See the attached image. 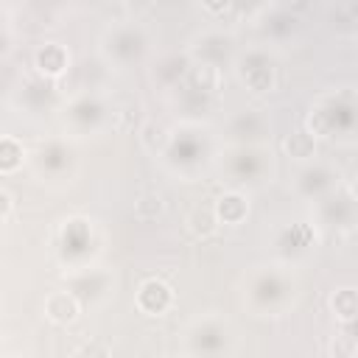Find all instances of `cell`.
<instances>
[{"mask_svg": "<svg viewBox=\"0 0 358 358\" xmlns=\"http://www.w3.org/2000/svg\"><path fill=\"white\" fill-rule=\"evenodd\" d=\"M213 210H215L218 221H224V224H238V221L246 218V213H249V201H246L241 193H224V196L215 201Z\"/></svg>", "mask_w": 358, "mask_h": 358, "instance_id": "3", "label": "cell"}, {"mask_svg": "<svg viewBox=\"0 0 358 358\" xmlns=\"http://www.w3.org/2000/svg\"><path fill=\"white\" fill-rule=\"evenodd\" d=\"M313 148H316V143H313V137H310L308 131H291V134L285 137V151H288L294 159H308V157H313Z\"/></svg>", "mask_w": 358, "mask_h": 358, "instance_id": "7", "label": "cell"}, {"mask_svg": "<svg viewBox=\"0 0 358 358\" xmlns=\"http://www.w3.org/2000/svg\"><path fill=\"white\" fill-rule=\"evenodd\" d=\"M355 341L347 336V333H338V336H333V341H330V352L336 355V358H352L355 355Z\"/></svg>", "mask_w": 358, "mask_h": 358, "instance_id": "11", "label": "cell"}, {"mask_svg": "<svg viewBox=\"0 0 358 358\" xmlns=\"http://www.w3.org/2000/svg\"><path fill=\"white\" fill-rule=\"evenodd\" d=\"M185 224H187V232H193L196 238H210V235L218 229V215H215V210H210V207H196V210L185 218Z\"/></svg>", "mask_w": 358, "mask_h": 358, "instance_id": "4", "label": "cell"}, {"mask_svg": "<svg viewBox=\"0 0 358 358\" xmlns=\"http://www.w3.org/2000/svg\"><path fill=\"white\" fill-rule=\"evenodd\" d=\"M11 210H14V199H11V193L3 187V190H0V218L8 221V218H11Z\"/></svg>", "mask_w": 358, "mask_h": 358, "instance_id": "13", "label": "cell"}, {"mask_svg": "<svg viewBox=\"0 0 358 358\" xmlns=\"http://www.w3.org/2000/svg\"><path fill=\"white\" fill-rule=\"evenodd\" d=\"M34 62H36V67H39L45 76H62V73L67 70L70 56H67V50H64L59 42H45V45L36 48Z\"/></svg>", "mask_w": 358, "mask_h": 358, "instance_id": "1", "label": "cell"}, {"mask_svg": "<svg viewBox=\"0 0 358 358\" xmlns=\"http://www.w3.org/2000/svg\"><path fill=\"white\" fill-rule=\"evenodd\" d=\"M350 193H352V196H355V201H358V176L350 182Z\"/></svg>", "mask_w": 358, "mask_h": 358, "instance_id": "14", "label": "cell"}, {"mask_svg": "<svg viewBox=\"0 0 358 358\" xmlns=\"http://www.w3.org/2000/svg\"><path fill=\"white\" fill-rule=\"evenodd\" d=\"M45 316L56 324H70L76 316H78V299L73 294H64V291H56L45 299Z\"/></svg>", "mask_w": 358, "mask_h": 358, "instance_id": "2", "label": "cell"}, {"mask_svg": "<svg viewBox=\"0 0 358 358\" xmlns=\"http://www.w3.org/2000/svg\"><path fill=\"white\" fill-rule=\"evenodd\" d=\"M190 81L199 90H215L218 81H221V76H218V67H213V64L204 62V64H193L190 67Z\"/></svg>", "mask_w": 358, "mask_h": 358, "instance_id": "9", "label": "cell"}, {"mask_svg": "<svg viewBox=\"0 0 358 358\" xmlns=\"http://www.w3.org/2000/svg\"><path fill=\"white\" fill-rule=\"evenodd\" d=\"M330 305L338 319H355L358 316V291L355 288H338L330 296Z\"/></svg>", "mask_w": 358, "mask_h": 358, "instance_id": "5", "label": "cell"}, {"mask_svg": "<svg viewBox=\"0 0 358 358\" xmlns=\"http://www.w3.org/2000/svg\"><path fill=\"white\" fill-rule=\"evenodd\" d=\"M78 358H109V350L101 341H90L78 350Z\"/></svg>", "mask_w": 358, "mask_h": 358, "instance_id": "12", "label": "cell"}, {"mask_svg": "<svg viewBox=\"0 0 358 358\" xmlns=\"http://www.w3.org/2000/svg\"><path fill=\"white\" fill-rule=\"evenodd\" d=\"M162 210H165V201H162L159 193H143V196L134 201V215H137L140 221H151V218H157Z\"/></svg>", "mask_w": 358, "mask_h": 358, "instance_id": "8", "label": "cell"}, {"mask_svg": "<svg viewBox=\"0 0 358 358\" xmlns=\"http://www.w3.org/2000/svg\"><path fill=\"white\" fill-rule=\"evenodd\" d=\"M20 159H22V145H20L14 137L6 134L3 143H0V171H3V173H11Z\"/></svg>", "mask_w": 358, "mask_h": 358, "instance_id": "10", "label": "cell"}, {"mask_svg": "<svg viewBox=\"0 0 358 358\" xmlns=\"http://www.w3.org/2000/svg\"><path fill=\"white\" fill-rule=\"evenodd\" d=\"M140 143L148 148V151H162L168 145V129L157 120H145L140 126Z\"/></svg>", "mask_w": 358, "mask_h": 358, "instance_id": "6", "label": "cell"}]
</instances>
